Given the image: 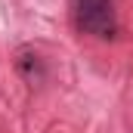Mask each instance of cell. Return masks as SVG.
<instances>
[{
    "label": "cell",
    "mask_w": 133,
    "mask_h": 133,
    "mask_svg": "<svg viewBox=\"0 0 133 133\" xmlns=\"http://www.w3.org/2000/svg\"><path fill=\"white\" fill-rule=\"evenodd\" d=\"M74 25L81 34H93L99 40H108L118 31V12L115 0H71Z\"/></svg>",
    "instance_id": "6da1fadb"
}]
</instances>
